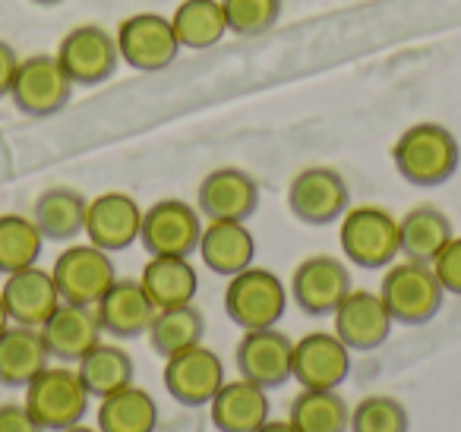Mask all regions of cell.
I'll return each instance as SVG.
<instances>
[{"mask_svg":"<svg viewBox=\"0 0 461 432\" xmlns=\"http://www.w3.org/2000/svg\"><path fill=\"white\" fill-rule=\"evenodd\" d=\"M392 165L398 177L411 186H439L452 180V174L461 165V146L452 136V130L433 121H420L408 127L392 146Z\"/></svg>","mask_w":461,"mask_h":432,"instance_id":"6da1fadb","label":"cell"},{"mask_svg":"<svg viewBox=\"0 0 461 432\" xmlns=\"http://www.w3.org/2000/svg\"><path fill=\"white\" fill-rule=\"evenodd\" d=\"M339 247L357 268H389L402 256L398 218L379 205H354L339 221Z\"/></svg>","mask_w":461,"mask_h":432,"instance_id":"7a4b0ae2","label":"cell"},{"mask_svg":"<svg viewBox=\"0 0 461 432\" xmlns=\"http://www.w3.org/2000/svg\"><path fill=\"white\" fill-rule=\"evenodd\" d=\"M288 287L276 272L250 266L228 278L224 287V312L238 328H276L288 310Z\"/></svg>","mask_w":461,"mask_h":432,"instance_id":"3957f363","label":"cell"},{"mask_svg":"<svg viewBox=\"0 0 461 432\" xmlns=\"http://www.w3.org/2000/svg\"><path fill=\"white\" fill-rule=\"evenodd\" d=\"M89 388L83 385L73 366H45L26 385V410L45 432H60L73 423H83L89 410Z\"/></svg>","mask_w":461,"mask_h":432,"instance_id":"277c9868","label":"cell"},{"mask_svg":"<svg viewBox=\"0 0 461 432\" xmlns=\"http://www.w3.org/2000/svg\"><path fill=\"white\" fill-rule=\"evenodd\" d=\"M379 297L385 300L392 319L402 325H427L436 312L442 310V291L439 278H436L433 266L427 262H392L383 274V287Z\"/></svg>","mask_w":461,"mask_h":432,"instance_id":"5b68a950","label":"cell"},{"mask_svg":"<svg viewBox=\"0 0 461 432\" xmlns=\"http://www.w3.org/2000/svg\"><path fill=\"white\" fill-rule=\"evenodd\" d=\"M121 60L130 70L161 73L177 60L180 41L174 35L171 16L161 14H133L117 26L114 32Z\"/></svg>","mask_w":461,"mask_h":432,"instance_id":"8992f818","label":"cell"},{"mask_svg":"<svg viewBox=\"0 0 461 432\" xmlns=\"http://www.w3.org/2000/svg\"><path fill=\"white\" fill-rule=\"evenodd\" d=\"M73 89L77 86L60 67L58 54H32L16 67L10 98L26 117H51L67 108Z\"/></svg>","mask_w":461,"mask_h":432,"instance_id":"52a82bcc","label":"cell"},{"mask_svg":"<svg viewBox=\"0 0 461 432\" xmlns=\"http://www.w3.org/2000/svg\"><path fill=\"white\" fill-rule=\"evenodd\" d=\"M51 274L58 281L60 300L77 306H95L104 297V291L117 281V268L111 262V253L92 247L89 240L67 247L54 259Z\"/></svg>","mask_w":461,"mask_h":432,"instance_id":"ba28073f","label":"cell"},{"mask_svg":"<svg viewBox=\"0 0 461 432\" xmlns=\"http://www.w3.org/2000/svg\"><path fill=\"white\" fill-rule=\"evenodd\" d=\"M203 215L184 199H158L142 212L140 243L149 256H186L199 249Z\"/></svg>","mask_w":461,"mask_h":432,"instance_id":"9c48e42d","label":"cell"},{"mask_svg":"<svg viewBox=\"0 0 461 432\" xmlns=\"http://www.w3.org/2000/svg\"><path fill=\"white\" fill-rule=\"evenodd\" d=\"M288 209L297 221L313 224V228L341 221V215L351 209L348 180L326 165L303 167L288 186Z\"/></svg>","mask_w":461,"mask_h":432,"instance_id":"30bf717a","label":"cell"},{"mask_svg":"<svg viewBox=\"0 0 461 432\" xmlns=\"http://www.w3.org/2000/svg\"><path fill=\"white\" fill-rule=\"evenodd\" d=\"M58 60L73 79V86H98L104 79L114 76L117 64H121V51H117V39L98 22H83V26L70 29L58 45Z\"/></svg>","mask_w":461,"mask_h":432,"instance_id":"8fae6325","label":"cell"},{"mask_svg":"<svg viewBox=\"0 0 461 432\" xmlns=\"http://www.w3.org/2000/svg\"><path fill=\"white\" fill-rule=\"evenodd\" d=\"M161 382L165 392L171 394L177 404L184 407H209V400L224 385V363L205 344L186 347L180 354L167 356L165 369H161Z\"/></svg>","mask_w":461,"mask_h":432,"instance_id":"7c38bea8","label":"cell"},{"mask_svg":"<svg viewBox=\"0 0 461 432\" xmlns=\"http://www.w3.org/2000/svg\"><path fill=\"white\" fill-rule=\"evenodd\" d=\"M351 272L335 256H310L291 274L288 293L297 303V310L313 319L332 316L341 300L351 293Z\"/></svg>","mask_w":461,"mask_h":432,"instance_id":"4fadbf2b","label":"cell"},{"mask_svg":"<svg viewBox=\"0 0 461 432\" xmlns=\"http://www.w3.org/2000/svg\"><path fill=\"white\" fill-rule=\"evenodd\" d=\"M351 375V347L335 331H310L294 341L291 379L301 388L332 392Z\"/></svg>","mask_w":461,"mask_h":432,"instance_id":"5bb4252c","label":"cell"},{"mask_svg":"<svg viewBox=\"0 0 461 432\" xmlns=\"http://www.w3.org/2000/svg\"><path fill=\"white\" fill-rule=\"evenodd\" d=\"M332 331L351 347V354H366L389 341L395 319H392L385 300L379 297V291L351 287V293L332 312Z\"/></svg>","mask_w":461,"mask_h":432,"instance_id":"9a60e30c","label":"cell"},{"mask_svg":"<svg viewBox=\"0 0 461 432\" xmlns=\"http://www.w3.org/2000/svg\"><path fill=\"white\" fill-rule=\"evenodd\" d=\"M259 184L240 167H215L196 190V209L205 221H250L259 209Z\"/></svg>","mask_w":461,"mask_h":432,"instance_id":"2e32d148","label":"cell"},{"mask_svg":"<svg viewBox=\"0 0 461 432\" xmlns=\"http://www.w3.org/2000/svg\"><path fill=\"white\" fill-rule=\"evenodd\" d=\"M234 363H238L240 379L272 392V388H282L291 379L294 341L278 328L244 331V338L238 341V350H234Z\"/></svg>","mask_w":461,"mask_h":432,"instance_id":"e0dca14e","label":"cell"},{"mask_svg":"<svg viewBox=\"0 0 461 432\" xmlns=\"http://www.w3.org/2000/svg\"><path fill=\"white\" fill-rule=\"evenodd\" d=\"M142 209L130 193L111 190L89 199L86 209V240L104 253H121L140 240Z\"/></svg>","mask_w":461,"mask_h":432,"instance_id":"ac0fdd59","label":"cell"},{"mask_svg":"<svg viewBox=\"0 0 461 432\" xmlns=\"http://www.w3.org/2000/svg\"><path fill=\"white\" fill-rule=\"evenodd\" d=\"M0 293H4V303H7L10 322L29 325V328H41L48 322V316L64 303L51 268L41 266H29L23 272L7 274Z\"/></svg>","mask_w":461,"mask_h":432,"instance_id":"d6986e66","label":"cell"},{"mask_svg":"<svg viewBox=\"0 0 461 432\" xmlns=\"http://www.w3.org/2000/svg\"><path fill=\"white\" fill-rule=\"evenodd\" d=\"M155 303L149 293L142 291L140 281L133 278H117L114 284L104 291V297L95 303V316L102 325V335H111L117 341H130L149 331L155 319Z\"/></svg>","mask_w":461,"mask_h":432,"instance_id":"ffe728a7","label":"cell"},{"mask_svg":"<svg viewBox=\"0 0 461 432\" xmlns=\"http://www.w3.org/2000/svg\"><path fill=\"white\" fill-rule=\"evenodd\" d=\"M41 338L58 363H79L98 341H102V325H98L95 306L60 303L41 325Z\"/></svg>","mask_w":461,"mask_h":432,"instance_id":"44dd1931","label":"cell"},{"mask_svg":"<svg viewBox=\"0 0 461 432\" xmlns=\"http://www.w3.org/2000/svg\"><path fill=\"white\" fill-rule=\"evenodd\" d=\"M196 253L212 274L234 278L257 262V237L247 221H205Z\"/></svg>","mask_w":461,"mask_h":432,"instance_id":"7402d4cb","label":"cell"},{"mask_svg":"<svg viewBox=\"0 0 461 432\" xmlns=\"http://www.w3.org/2000/svg\"><path fill=\"white\" fill-rule=\"evenodd\" d=\"M269 392L247 379L224 382L209 400V417L218 432H257L269 419Z\"/></svg>","mask_w":461,"mask_h":432,"instance_id":"603a6c76","label":"cell"},{"mask_svg":"<svg viewBox=\"0 0 461 432\" xmlns=\"http://www.w3.org/2000/svg\"><path fill=\"white\" fill-rule=\"evenodd\" d=\"M45 366H51V354L39 328L10 325L0 335V385L26 388Z\"/></svg>","mask_w":461,"mask_h":432,"instance_id":"cb8c5ba5","label":"cell"},{"mask_svg":"<svg viewBox=\"0 0 461 432\" xmlns=\"http://www.w3.org/2000/svg\"><path fill=\"white\" fill-rule=\"evenodd\" d=\"M140 284L155 303V310H167V306L193 303L199 291V274L186 256H149Z\"/></svg>","mask_w":461,"mask_h":432,"instance_id":"d4e9b609","label":"cell"},{"mask_svg":"<svg viewBox=\"0 0 461 432\" xmlns=\"http://www.w3.org/2000/svg\"><path fill=\"white\" fill-rule=\"evenodd\" d=\"M86 209L89 199L73 186H51L32 205V221L41 237L54 243H73L86 230Z\"/></svg>","mask_w":461,"mask_h":432,"instance_id":"484cf974","label":"cell"},{"mask_svg":"<svg viewBox=\"0 0 461 432\" xmlns=\"http://www.w3.org/2000/svg\"><path fill=\"white\" fill-rule=\"evenodd\" d=\"M455 237L452 221L436 205H414L404 218H398V240H402V256L411 262H427L442 253L448 240Z\"/></svg>","mask_w":461,"mask_h":432,"instance_id":"4316f807","label":"cell"},{"mask_svg":"<svg viewBox=\"0 0 461 432\" xmlns=\"http://www.w3.org/2000/svg\"><path fill=\"white\" fill-rule=\"evenodd\" d=\"M77 373L83 379V385L89 388L92 398H108V394L121 392V388L133 385L136 363L130 356V350H123L121 344L98 341L83 360L77 363Z\"/></svg>","mask_w":461,"mask_h":432,"instance_id":"83f0119b","label":"cell"},{"mask_svg":"<svg viewBox=\"0 0 461 432\" xmlns=\"http://www.w3.org/2000/svg\"><path fill=\"white\" fill-rule=\"evenodd\" d=\"M171 26L180 48L190 51H209L228 35L221 0H180L171 14Z\"/></svg>","mask_w":461,"mask_h":432,"instance_id":"f1b7e54d","label":"cell"},{"mask_svg":"<svg viewBox=\"0 0 461 432\" xmlns=\"http://www.w3.org/2000/svg\"><path fill=\"white\" fill-rule=\"evenodd\" d=\"M98 432H155L158 404L140 385H127L98 404Z\"/></svg>","mask_w":461,"mask_h":432,"instance_id":"f546056e","label":"cell"},{"mask_svg":"<svg viewBox=\"0 0 461 432\" xmlns=\"http://www.w3.org/2000/svg\"><path fill=\"white\" fill-rule=\"evenodd\" d=\"M149 338V347L167 360V356L180 354L186 347H196L203 344L205 338V319L203 312L196 310L193 303H184V306H167V310H158L146 331Z\"/></svg>","mask_w":461,"mask_h":432,"instance_id":"4dcf8cb0","label":"cell"},{"mask_svg":"<svg viewBox=\"0 0 461 432\" xmlns=\"http://www.w3.org/2000/svg\"><path fill=\"white\" fill-rule=\"evenodd\" d=\"M288 419L297 426V432H348L351 429V407L339 394V388L332 392L303 388L291 400Z\"/></svg>","mask_w":461,"mask_h":432,"instance_id":"1f68e13d","label":"cell"},{"mask_svg":"<svg viewBox=\"0 0 461 432\" xmlns=\"http://www.w3.org/2000/svg\"><path fill=\"white\" fill-rule=\"evenodd\" d=\"M41 247H45V237L32 215H16V212L0 215V274L4 278L29 266H39Z\"/></svg>","mask_w":461,"mask_h":432,"instance_id":"d6a6232c","label":"cell"},{"mask_svg":"<svg viewBox=\"0 0 461 432\" xmlns=\"http://www.w3.org/2000/svg\"><path fill=\"white\" fill-rule=\"evenodd\" d=\"M411 417L408 407L392 394H366L351 410V429L348 432H408Z\"/></svg>","mask_w":461,"mask_h":432,"instance_id":"836d02e7","label":"cell"},{"mask_svg":"<svg viewBox=\"0 0 461 432\" xmlns=\"http://www.w3.org/2000/svg\"><path fill=\"white\" fill-rule=\"evenodd\" d=\"M224 20H228V32L244 35H263L282 20L285 0H221Z\"/></svg>","mask_w":461,"mask_h":432,"instance_id":"e575fe53","label":"cell"},{"mask_svg":"<svg viewBox=\"0 0 461 432\" xmlns=\"http://www.w3.org/2000/svg\"><path fill=\"white\" fill-rule=\"evenodd\" d=\"M433 272L439 278L442 291L461 297V237H452L442 247V253L433 259Z\"/></svg>","mask_w":461,"mask_h":432,"instance_id":"d590c367","label":"cell"},{"mask_svg":"<svg viewBox=\"0 0 461 432\" xmlns=\"http://www.w3.org/2000/svg\"><path fill=\"white\" fill-rule=\"evenodd\" d=\"M0 432H45L26 410V404H0Z\"/></svg>","mask_w":461,"mask_h":432,"instance_id":"8d00e7d4","label":"cell"},{"mask_svg":"<svg viewBox=\"0 0 461 432\" xmlns=\"http://www.w3.org/2000/svg\"><path fill=\"white\" fill-rule=\"evenodd\" d=\"M16 67H20V58H16L14 45H7V41L0 39V98L10 95V86H14Z\"/></svg>","mask_w":461,"mask_h":432,"instance_id":"74e56055","label":"cell"},{"mask_svg":"<svg viewBox=\"0 0 461 432\" xmlns=\"http://www.w3.org/2000/svg\"><path fill=\"white\" fill-rule=\"evenodd\" d=\"M257 432H297V426L291 419H266Z\"/></svg>","mask_w":461,"mask_h":432,"instance_id":"f35d334b","label":"cell"},{"mask_svg":"<svg viewBox=\"0 0 461 432\" xmlns=\"http://www.w3.org/2000/svg\"><path fill=\"white\" fill-rule=\"evenodd\" d=\"M10 312H7V303H4V293H0V335H4V331L10 328Z\"/></svg>","mask_w":461,"mask_h":432,"instance_id":"ab89813d","label":"cell"},{"mask_svg":"<svg viewBox=\"0 0 461 432\" xmlns=\"http://www.w3.org/2000/svg\"><path fill=\"white\" fill-rule=\"evenodd\" d=\"M60 432H98V426H86V423H73V426H67V429H60Z\"/></svg>","mask_w":461,"mask_h":432,"instance_id":"60d3db41","label":"cell"},{"mask_svg":"<svg viewBox=\"0 0 461 432\" xmlns=\"http://www.w3.org/2000/svg\"><path fill=\"white\" fill-rule=\"evenodd\" d=\"M32 4H39V7H58V4H64V0H32Z\"/></svg>","mask_w":461,"mask_h":432,"instance_id":"b9f144b4","label":"cell"}]
</instances>
